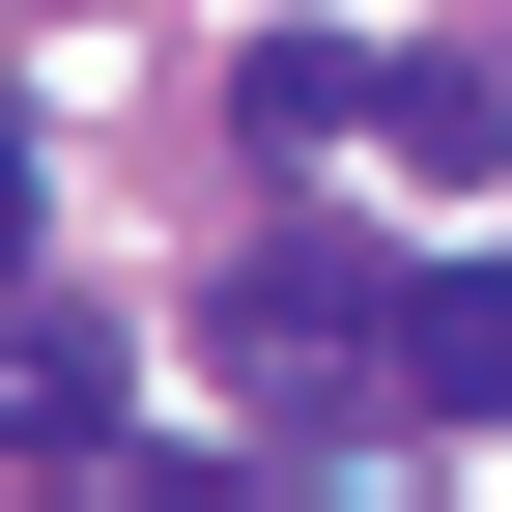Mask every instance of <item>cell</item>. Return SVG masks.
<instances>
[{"label": "cell", "instance_id": "cell-3", "mask_svg": "<svg viewBox=\"0 0 512 512\" xmlns=\"http://www.w3.org/2000/svg\"><path fill=\"white\" fill-rule=\"evenodd\" d=\"M228 114L313 171V143H370V57H342V29H256V57H228Z\"/></svg>", "mask_w": 512, "mask_h": 512}, {"label": "cell", "instance_id": "cell-2", "mask_svg": "<svg viewBox=\"0 0 512 512\" xmlns=\"http://www.w3.org/2000/svg\"><path fill=\"white\" fill-rule=\"evenodd\" d=\"M0 456H114V342H86V313L0 342Z\"/></svg>", "mask_w": 512, "mask_h": 512}, {"label": "cell", "instance_id": "cell-4", "mask_svg": "<svg viewBox=\"0 0 512 512\" xmlns=\"http://www.w3.org/2000/svg\"><path fill=\"white\" fill-rule=\"evenodd\" d=\"M29 228H57V143H29V114H0V256H29Z\"/></svg>", "mask_w": 512, "mask_h": 512}, {"label": "cell", "instance_id": "cell-1", "mask_svg": "<svg viewBox=\"0 0 512 512\" xmlns=\"http://www.w3.org/2000/svg\"><path fill=\"white\" fill-rule=\"evenodd\" d=\"M370 399L399 427H512V256H427V285L370 313Z\"/></svg>", "mask_w": 512, "mask_h": 512}]
</instances>
